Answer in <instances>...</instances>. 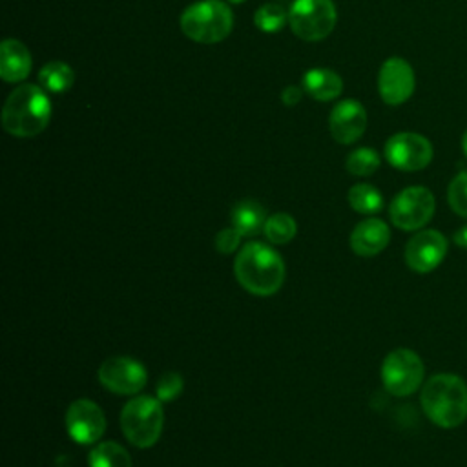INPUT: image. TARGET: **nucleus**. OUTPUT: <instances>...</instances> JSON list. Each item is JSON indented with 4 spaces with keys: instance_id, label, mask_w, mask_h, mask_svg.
<instances>
[{
    "instance_id": "12",
    "label": "nucleus",
    "mask_w": 467,
    "mask_h": 467,
    "mask_svg": "<svg viewBox=\"0 0 467 467\" xmlns=\"http://www.w3.org/2000/svg\"><path fill=\"white\" fill-rule=\"evenodd\" d=\"M66 429L69 438L80 445L97 443L106 429L104 412L91 400H75L66 412Z\"/></svg>"
},
{
    "instance_id": "6",
    "label": "nucleus",
    "mask_w": 467,
    "mask_h": 467,
    "mask_svg": "<svg viewBox=\"0 0 467 467\" xmlns=\"http://www.w3.org/2000/svg\"><path fill=\"white\" fill-rule=\"evenodd\" d=\"M336 22L337 11L332 0H294L288 11V24L294 35L306 42L328 36Z\"/></svg>"
},
{
    "instance_id": "22",
    "label": "nucleus",
    "mask_w": 467,
    "mask_h": 467,
    "mask_svg": "<svg viewBox=\"0 0 467 467\" xmlns=\"http://www.w3.org/2000/svg\"><path fill=\"white\" fill-rule=\"evenodd\" d=\"M296 230H297L296 219L285 212H277L266 219L263 232L270 243L286 244L294 239Z\"/></svg>"
},
{
    "instance_id": "21",
    "label": "nucleus",
    "mask_w": 467,
    "mask_h": 467,
    "mask_svg": "<svg viewBox=\"0 0 467 467\" xmlns=\"http://www.w3.org/2000/svg\"><path fill=\"white\" fill-rule=\"evenodd\" d=\"M348 204L358 213H376L383 208V195L376 186L359 182L348 190Z\"/></svg>"
},
{
    "instance_id": "3",
    "label": "nucleus",
    "mask_w": 467,
    "mask_h": 467,
    "mask_svg": "<svg viewBox=\"0 0 467 467\" xmlns=\"http://www.w3.org/2000/svg\"><path fill=\"white\" fill-rule=\"evenodd\" d=\"M51 119V102L46 91L35 84L15 88L2 109V126L15 137H35L46 130Z\"/></svg>"
},
{
    "instance_id": "25",
    "label": "nucleus",
    "mask_w": 467,
    "mask_h": 467,
    "mask_svg": "<svg viewBox=\"0 0 467 467\" xmlns=\"http://www.w3.org/2000/svg\"><path fill=\"white\" fill-rule=\"evenodd\" d=\"M447 199L452 212L467 219V170L454 175L447 190Z\"/></svg>"
},
{
    "instance_id": "2",
    "label": "nucleus",
    "mask_w": 467,
    "mask_h": 467,
    "mask_svg": "<svg viewBox=\"0 0 467 467\" xmlns=\"http://www.w3.org/2000/svg\"><path fill=\"white\" fill-rule=\"evenodd\" d=\"M234 272L239 285L255 296H272L285 281L281 255L263 243L244 244L235 257Z\"/></svg>"
},
{
    "instance_id": "20",
    "label": "nucleus",
    "mask_w": 467,
    "mask_h": 467,
    "mask_svg": "<svg viewBox=\"0 0 467 467\" xmlns=\"http://www.w3.org/2000/svg\"><path fill=\"white\" fill-rule=\"evenodd\" d=\"M38 80L40 84L47 89V91H53V93H64L67 91L73 82H75V73L73 69L62 62V60H51L47 62L40 73H38Z\"/></svg>"
},
{
    "instance_id": "9",
    "label": "nucleus",
    "mask_w": 467,
    "mask_h": 467,
    "mask_svg": "<svg viewBox=\"0 0 467 467\" xmlns=\"http://www.w3.org/2000/svg\"><path fill=\"white\" fill-rule=\"evenodd\" d=\"M385 159L398 170L418 171L432 161V144L420 133L400 131L385 142Z\"/></svg>"
},
{
    "instance_id": "23",
    "label": "nucleus",
    "mask_w": 467,
    "mask_h": 467,
    "mask_svg": "<svg viewBox=\"0 0 467 467\" xmlns=\"http://www.w3.org/2000/svg\"><path fill=\"white\" fill-rule=\"evenodd\" d=\"M254 22L257 29H261L263 33H277L288 22V13L281 4H274V2L263 4L261 7H257L254 15Z\"/></svg>"
},
{
    "instance_id": "30",
    "label": "nucleus",
    "mask_w": 467,
    "mask_h": 467,
    "mask_svg": "<svg viewBox=\"0 0 467 467\" xmlns=\"http://www.w3.org/2000/svg\"><path fill=\"white\" fill-rule=\"evenodd\" d=\"M462 150H463V153H465V157H467V130H465L463 135H462Z\"/></svg>"
},
{
    "instance_id": "31",
    "label": "nucleus",
    "mask_w": 467,
    "mask_h": 467,
    "mask_svg": "<svg viewBox=\"0 0 467 467\" xmlns=\"http://www.w3.org/2000/svg\"><path fill=\"white\" fill-rule=\"evenodd\" d=\"M228 2H232V4H243L244 0H228Z\"/></svg>"
},
{
    "instance_id": "13",
    "label": "nucleus",
    "mask_w": 467,
    "mask_h": 467,
    "mask_svg": "<svg viewBox=\"0 0 467 467\" xmlns=\"http://www.w3.org/2000/svg\"><path fill=\"white\" fill-rule=\"evenodd\" d=\"M447 254V239L438 230H421L405 246V263L418 274L434 270Z\"/></svg>"
},
{
    "instance_id": "27",
    "label": "nucleus",
    "mask_w": 467,
    "mask_h": 467,
    "mask_svg": "<svg viewBox=\"0 0 467 467\" xmlns=\"http://www.w3.org/2000/svg\"><path fill=\"white\" fill-rule=\"evenodd\" d=\"M241 234L230 226V228H224L221 230L217 235H215V248L221 252V254H232L234 250H237L239 243H241Z\"/></svg>"
},
{
    "instance_id": "5",
    "label": "nucleus",
    "mask_w": 467,
    "mask_h": 467,
    "mask_svg": "<svg viewBox=\"0 0 467 467\" xmlns=\"http://www.w3.org/2000/svg\"><path fill=\"white\" fill-rule=\"evenodd\" d=\"M161 403L162 401L153 396H137L124 405L120 412V427L131 445L139 449L155 445L164 423Z\"/></svg>"
},
{
    "instance_id": "7",
    "label": "nucleus",
    "mask_w": 467,
    "mask_h": 467,
    "mask_svg": "<svg viewBox=\"0 0 467 467\" xmlns=\"http://www.w3.org/2000/svg\"><path fill=\"white\" fill-rule=\"evenodd\" d=\"M423 361L410 348H396L389 352L381 363V381L392 396L416 392L423 381Z\"/></svg>"
},
{
    "instance_id": "28",
    "label": "nucleus",
    "mask_w": 467,
    "mask_h": 467,
    "mask_svg": "<svg viewBox=\"0 0 467 467\" xmlns=\"http://www.w3.org/2000/svg\"><path fill=\"white\" fill-rule=\"evenodd\" d=\"M281 100L285 106H296L301 100V89L297 86H286L281 91Z\"/></svg>"
},
{
    "instance_id": "19",
    "label": "nucleus",
    "mask_w": 467,
    "mask_h": 467,
    "mask_svg": "<svg viewBox=\"0 0 467 467\" xmlns=\"http://www.w3.org/2000/svg\"><path fill=\"white\" fill-rule=\"evenodd\" d=\"M89 467H131V456L115 441H100L89 451Z\"/></svg>"
},
{
    "instance_id": "24",
    "label": "nucleus",
    "mask_w": 467,
    "mask_h": 467,
    "mask_svg": "<svg viewBox=\"0 0 467 467\" xmlns=\"http://www.w3.org/2000/svg\"><path fill=\"white\" fill-rule=\"evenodd\" d=\"M379 155L372 148H358L347 155L345 166L347 171L356 177H367L372 175L379 168Z\"/></svg>"
},
{
    "instance_id": "4",
    "label": "nucleus",
    "mask_w": 467,
    "mask_h": 467,
    "mask_svg": "<svg viewBox=\"0 0 467 467\" xmlns=\"http://www.w3.org/2000/svg\"><path fill=\"white\" fill-rule=\"evenodd\" d=\"M232 27L234 15L221 0H199L181 15L182 33L199 44L221 42L230 35Z\"/></svg>"
},
{
    "instance_id": "8",
    "label": "nucleus",
    "mask_w": 467,
    "mask_h": 467,
    "mask_svg": "<svg viewBox=\"0 0 467 467\" xmlns=\"http://www.w3.org/2000/svg\"><path fill=\"white\" fill-rule=\"evenodd\" d=\"M434 195L425 186H409L401 190L389 206V215L394 226L405 232L420 230L434 215Z\"/></svg>"
},
{
    "instance_id": "29",
    "label": "nucleus",
    "mask_w": 467,
    "mask_h": 467,
    "mask_svg": "<svg viewBox=\"0 0 467 467\" xmlns=\"http://www.w3.org/2000/svg\"><path fill=\"white\" fill-rule=\"evenodd\" d=\"M454 243L462 248H467V224L454 232Z\"/></svg>"
},
{
    "instance_id": "26",
    "label": "nucleus",
    "mask_w": 467,
    "mask_h": 467,
    "mask_svg": "<svg viewBox=\"0 0 467 467\" xmlns=\"http://www.w3.org/2000/svg\"><path fill=\"white\" fill-rule=\"evenodd\" d=\"M182 387H184V381H182L181 374L170 370L159 378L155 392L161 401H173L182 392Z\"/></svg>"
},
{
    "instance_id": "15",
    "label": "nucleus",
    "mask_w": 467,
    "mask_h": 467,
    "mask_svg": "<svg viewBox=\"0 0 467 467\" xmlns=\"http://www.w3.org/2000/svg\"><path fill=\"white\" fill-rule=\"evenodd\" d=\"M390 239V230L385 221L370 217L358 223L350 234V248L361 257H372L379 254Z\"/></svg>"
},
{
    "instance_id": "16",
    "label": "nucleus",
    "mask_w": 467,
    "mask_h": 467,
    "mask_svg": "<svg viewBox=\"0 0 467 467\" xmlns=\"http://www.w3.org/2000/svg\"><path fill=\"white\" fill-rule=\"evenodd\" d=\"M31 71L29 49L15 38H5L0 47V77L5 82H20Z\"/></svg>"
},
{
    "instance_id": "17",
    "label": "nucleus",
    "mask_w": 467,
    "mask_h": 467,
    "mask_svg": "<svg viewBox=\"0 0 467 467\" xmlns=\"http://www.w3.org/2000/svg\"><path fill=\"white\" fill-rule=\"evenodd\" d=\"M301 86L312 99L321 102L334 100L343 91L341 77L327 67H312L305 71Z\"/></svg>"
},
{
    "instance_id": "14",
    "label": "nucleus",
    "mask_w": 467,
    "mask_h": 467,
    "mask_svg": "<svg viewBox=\"0 0 467 467\" xmlns=\"http://www.w3.org/2000/svg\"><path fill=\"white\" fill-rule=\"evenodd\" d=\"M330 135L339 144L356 142L367 128V111L356 99L337 102L330 111Z\"/></svg>"
},
{
    "instance_id": "10",
    "label": "nucleus",
    "mask_w": 467,
    "mask_h": 467,
    "mask_svg": "<svg viewBox=\"0 0 467 467\" xmlns=\"http://www.w3.org/2000/svg\"><path fill=\"white\" fill-rule=\"evenodd\" d=\"M146 379L144 365L130 356H111L99 367V381L115 394H137Z\"/></svg>"
},
{
    "instance_id": "11",
    "label": "nucleus",
    "mask_w": 467,
    "mask_h": 467,
    "mask_svg": "<svg viewBox=\"0 0 467 467\" xmlns=\"http://www.w3.org/2000/svg\"><path fill=\"white\" fill-rule=\"evenodd\" d=\"M414 69L405 58L390 57L381 64L378 73V91L385 104H403L414 93Z\"/></svg>"
},
{
    "instance_id": "18",
    "label": "nucleus",
    "mask_w": 467,
    "mask_h": 467,
    "mask_svg": "<svg viewBox=\"0 0 467 467\" xmlns=\"http://www.w3.org/2000/svg\"><path fill=\"white\" fill-rule=\"evenodd\" d=\"M230 219H232V226L243 237H250V235H255L265 230V223L268 217H266L265 208L259 202H255L252 199H244L232 208Z\"/></svg>"
},
{
    "instance_id": "1",
    "label": "nucleus",
    "mask_w": 467,
    "mask_h": 467,
    "mask_svg": "<svg viewBox=\"0 0 467 467\" xmlns=\"http://www.w3.org/2000/svg\"><path fill=\"white\" fill-rule=\"evenodd\" d=\"M420 401L432 423L454 429L467 418V383L456 374H434L425 381Z\"/></svg>"
}]
</instances>
